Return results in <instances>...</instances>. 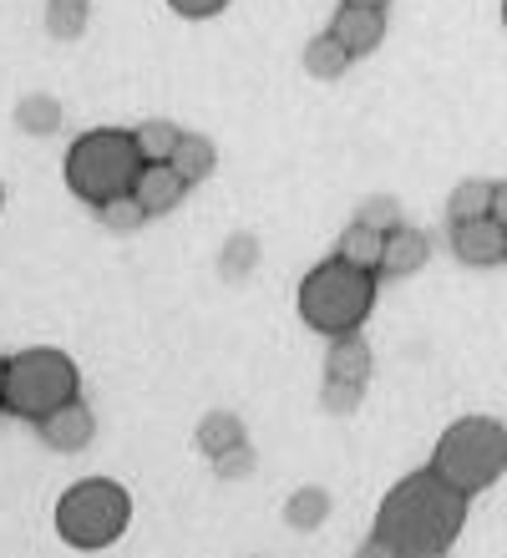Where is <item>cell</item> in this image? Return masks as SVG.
Wrapping results in <instances>:
<instances>
[{
	"instance_id": "6da1fadb",
	"label": "cell",
	"mask_w": 507,
	"mask_h": 558,
	"mask_svg": "<svg viewBox=\"0 0 507 558\" xmlns=\"http://www.w3.org/2000/svg\"><path fill=\"white\" fill-rule=\"evenodd\" d=\"M467 502L472 493L451 487L436 468L411 472L381 498L376 508V529L365 554L381 558H442L451 554V544L467 529Z\"/></svg>"
},
{
	"instance_id": "7a4b0ae2",
	"label": "cell",
	"mask_w": 507,
	"mask_h": 558,
	"mask_svg": "<svg viewBox=\"0 0 507 558\" xmlns=\"http://www.w3.org/2000/svg\"><path fill=\"white\" fill-rule=\"evenodd\" d=\"M376 269H361L350 259H325L300 279V320L319 336H350L376 310Z\"/></svg>"
},
{
	"instance_id": "3957f363",
	"label": "cell",
	"mask_w": 507,
	"mask_h": 558,
	"mask_svg": "<svg viewBox=\"0 0 507 558\" xmlns=\"http://www.w3.org/2000/svg\"><path fill=\"white\" fill-rule=\"evenodd\" d=\"M143 147L128 128H97V133H82L67 153V189L82 198V204L101 208L107 198H122L132 193L137 173H143Z\"/></svg>"
},
{
	"instance_id": "277c9868",
	"label": "cell",
	"mask_w": 507,
	"mask_h": 558,
	"mask_svg": "<svg viewBox=\"0 0 507 558\" xmlns=\"http://www.w3.org/2000/svg\"><path fill=\"white\" fill-rule=\"evenodd\" d=\"M432 468L462 493H487L507 472V426L497 416H457L436 437Z\"/></svg>"
},
{
	"instance_id": "5b68a950",
	"label": "cell",
	"mask_w": 507,
	"mask_h": 558,
	"mask_svg": "<svg viewBox=\"0 0 507 558\" xmlns=\"http://www.w3.org/2000/svg\"><path fill=\"white\" fill-rule=\"evenodd\" d=\"M132 523V493L112 477H87V483H72L57 502V533L82 554H97V548L117 544Z\"/></svg>"
},
{
	"instance_id": "8992f818",
	"label": "cell",
	"mask_w": 507,
	"mask_h": 558,
	"mask_svg": "<svg viewBox=\"0 0 507 558\" xmlns=\"http://www.w3.org/2000/svg\"><path fill=\"white\" fill-rule=\"evenodd\" d=\"M76 391H82L76 361L61 351H46V345L11 355V366H5V412L26 416V422L51 416L57 407L76 401Z\"/></svg>"
},
{
	"instance_id": "52a82bcc",
	"label": "cell",
	"mask_w": 507,
	"mask_h": 558,
	"mask_svg": "<svg viewBox=\"0 0 507 558\" xmlns=\"http://www.w3.org/2000/svg\"><path fill=\"white\" fill-rule=\"evenodd\" d=\"M451 254L472 269H487V265H507V223L482 214V219H462L451 223Z\"/></svg>"
},
{
	"instance_id": "ba28073f",
	"label": "cell",
	"mask_w": 507,
	"mask_h": 558,
	"mask_svg": "<svg viewBox=\"0 0 507 558\" xmlns=\"http://www.w3.org/2000/svg\"><path fill=\"white\" fill-rule=\"evenodd\" d=\"M330 36L346 46L350 57H371L381 46V36H386V11L381 5H350V0H340V11L330 15Z\"/></svg>"
},
{
	"instance_id": "9c48e42d",
	"label": "cell",
	"mask_w": 507,
	"mask_h": 558,
	"mask_svg": "<svg viewBox=\"0 0 507 558\" xmlns=\"http://www.w3.org/2000/svg\"><path fill=\"white\" fill-rule=\"evenodd\" d=\"M132 193H137V204L147 208V219H158V214H173V208L183 204L189 178L178 173L173 162H143V173H137Z\"/></svg>"
},
{
	"instance_id": "30bf717a",
	"label": "cell",
	"mask_w": 507,
	"mask_h": 558,
	"mask_svg": "<svg viewBox=\"0 0 507 558\" xmlns=\"http://www.w3.org/2000/svg\"><path fill=\"white\" fill-rule=\"evenodd\" d=\"M36 432H41V441L51 447V452H82V447L92 441V432H97V422H92V407L67 401V407H57L51 416H41Z\"/></svg>"
},
{
	"instance_id": "8fae6325",
	"label": "cell",
	"mask_w": 507,
	"mask_h": 558,
	"mask_svg": "<svg viewBox=\"0 0 507 558\" xmlns=\"http://www.w3.org/2000/svg\"><path fill=\"white\" fill-rule=\"evenodd\" d=\"M432 259V239L421 234V229H406V223H396L391 234H386V250H381V279H406L417 275L421 265Z\"/></svg>"
},
{
	"instance_id": "7c38bea8",
	"label": "cell",
	"mask_w": 507,
	"mask_h": 558,
	"mask_svg": "<svg viewBox=\"0 0 507 558\" xmlns=\"http://www.w3.org/2000/svg\"><path fill=\"white\" fill-rule=\"evenodd\" d=\"M325 376L330 381H371V345H365L355 330L350 336H330V355H325Z\"/></svg>"
},
{
	"instance_id": "4fadbf2b",
	"label": "cell",
	"mask_w": 507,
	"mask_h": 558,
	"mask_svg": "<svg viewBox=\"0 0 507 558\" xmlns=\"http://www.w3.org/2000/svg\"><path fill=\"white\" fill-rule=\"evenodd\" d=\"M168 162H173L178 173L189 178V189H193V183H203V178H214L218 153H214V143H208V137L183 133V137H178V147H173V158H168Z\"/></svg>"
},
{
	"instance_id": "5bb4252c",
	"label": "cell",
	"mask_w": 507,
	"mask_h": 558,
	"mask_svg": "<svg viewBox=\"0 0 507 558\" xmlns=\"http://www.w3.org/2000/svg\"><path fill=\"white\" fill-rule=\"evenodd\" d=\"M381 250H386V234L381 229H371V223H350L346 234H340V244H335V254L340 259H350V265L361 269H381Z\"/></svg>"
},
{
	"instance_id": "9a60e30c",
	"label": "cell",
	"mask_w": 507,
	"mask_h": 558,
	"mask_svg": "<svg viewBox=\"0 0 507 558\" xmlns=\"http://www.w3.org/2000/svg\"><path fill=\"white\" fill-rule=\"evenodd\" d=\"M193 437H198V452L214 462L218 452H229V447H239V441H244V422H239L233 412H208L198 422V432H193Z\"/></svg>"
},
{
	"instance_id": "2e32d148",
	"label": "cell",
	"mask_w": 507,
	"mask_h": 558,
	"mask_svg": "<svg viewBox=\"0 0 507 558\" xmlns=\"http://www.w3.org/2000/svg\"><path fill=\"white\" fill-rule=\"evenodd\" d=\"M350 51L340 41H335L330 31H325V36H315V41L304 46V72L310 76H319V82H335V76H346V66H350Z\"/></svg>"
},
{
	"instance_id": "e0dca14e",
	"label": "cell",
	"mask_w": 507,
	"mask_h": 558,
	"mask_svg": "<svg viewBox=\"0 0 507 558\" xmlns=\"http://www.w3.org/2000/svg\"><path fill=\"white\" fill-rule=\"evenodd\" d=\"M15 128H21V133H31V137L57 133V128H61L57 97H46V92H31V97H21V102H15Z\"/></svg>"
},
{
	"instance_id": "ac0fdd59",
	"label": "cell",
	"mask_w": 507,
	"mask_h": 558,
	"mask_svg": "<svg viewBox=\"0 0 507 558\" xmlns=\"http://www.w3.org/2000/svg\"><path fill=\"white\" fill-rule=\"evenodd\" d=\"M482 214H493V183L487 178H467L457 183L447 198V219L462 223V219H482Z\"/></svg>"
},
{
	"instance_id": "d6986e66",
	"label": "cell",
	"mask_w": 507,
	"mask_h": 558,
	"mask_svg": "<svg viewBox=\"0 0 507 558\" xmlns=\"http://www.w3.org/2000/svg\"><path fill=\"white\" fill-rule=\"evenodd\" d=\"M330 513V498H325V487H300L290 502H285V523L300 533H315Z\"/></svg>"
},
{
	"instance_id": "ffe728a7",
	"label": "cell",
	"mask_w": 507,
	"mask_h": 558,
	"mask_svg": "<svg viewBox=\"0 0 507 558\" xmlns=\"http://www.w3.org/2000/svg\"><path fill=\"white\" fill-rule=\"evenodd\" d=\"M92 0H46V31L61 36V41H76L87 31Z\"/></svg>"
},
{
	"instance_id": "44dd1931",
	"label": "cell",
	"mask_w": 507,
	"mask_h": 558,
	"mask_svg": "<svg viewBox=\"0 0 507 558\" xmlns=\"http://www.w3.org/2000/svg\"><path fill=\"white\" fill-rule=\"evenodd\" d=\"M132 137H137V147H143V158H147V162H168L183 133H178L173 122L153 118V122H143V128H132Z\"/></svg>"
},
{
	"instance_id": "7402d4cb",
	"label": "cell",
	"mask_w": 507,
	"mask_h": 558,
	"mask_svg": "<svg viewBox=\"0 0 507 558\" xmlns=\"http://www.w3.org/2000/svg\"><path fill=\"white\" fill-rule=\"evenodd\" d=\"M97 219L107 223L112 234H132V229L147 219V208L137 204V193H122V198H107V204L97 208Z\"/></svg>"
},
{
	"instance_id": "603a6c76",
	"label": "cell",
	"mask_w": 507,
	"mask_h": 558,
	"mask_svg": "<svg viewBox=\"0 0 507 558\" xmlns=\"http://www.w3.org/2000/svg\"><path fill=\"white\" fill-rule=\"evenodd\" d=\"M361 397H365V386H355V381H330V376H325V412L330 416H350L355 412V407H361Z\"/></svg>"
},
{
	"instance_id": "cb8c5ba5",
	"label": "cell",
	"mask_w": 507,
	"mask_h": 558,
	"mask_svg": "<svg viewBox=\"0 0 507 558\" xmlns=\"http://www.w3.org/2000/svg\"><path fill=\"white\" fill-rule=\"evenodd\" d=\"M355 219L371 223V229H381V234H391L396 223H401V204H396V198H365Z\"/></svg>"
},
{
	"instance_id": "d4e9b609",
	"label": "cell",
	"mask_w": 507,
	"mask_h": 558,
	"mask_svg": "<svg viewBox=\"0 0 507 558\" xmlns=\"http://www.w3.org/2000/svg\"><path fill=\"white\" fill-rule=\"evenodd\" d=\"M214 472L218 477H249L254 472V447L249 441H239V447H229V452L214 457Z\"/></svg>"
},
{
	"instance_id": "484cf974",
	"label": "cell",
	"mask_w": 507,
	"mask_h": 558,
	"mask_svg": "<svg viewBox=\"0 0 507 558\" xmlns=\"http://www.w3.org/2000/svg\"><path fill=\"white\" fill-rule=\"evenodd\" d=\"M168 5H173L183 21H208V15H218L229 0H168Z\"/></svg>"
},
{
	"instance_id": "4316f807",
	"label": "cell",
	"mask_w": 507,
	"mask_h": 558,
	"mask_svg": "<svg viewBox=\"0 0 507 558\" xmlns=\"http://www.w3.org/2000/svg\"><path fill=\"white\" fill-rule=\"evenodd\" d=\"M493 219L507 223V183H493Z\"/></svg>"
},
{
	"instance_id": "83f0119b",
	"label": "cell",
	"mask_w": 507,
	"mask_h": 558,
	"mask_svg": "<svg viewBox=\"0 0 507 558\" xmlns=\"http://www.w3.org/2000/svg\"><path fill=\"white\" fill-rule=\"evenodd\" d=\"M5 366H11V361H0V407H5Z\"/></svg>"
},
{
	"instance_id": "f1b7e54d",
	"label": "cell",
	"mask_w": 507,
	"mask_h": 558,
	"mask_svg": "<svg viewBox=\"0 0 507 558\" xmlns=\"http://www.w3.org/2000/svg\"><path fill=\"white\" fill-rule=\"evenodd\" d=\"M350 5H381V11H386V5H391V0H350Z\"/></svg>"
},
{
	"instance_id": "f546056e",
	"label": "cell",
	"mask_w": 507,
	"mask_h": 558,
	"mask_svg": "<svg viewBox=\"0 0 507 558\" xmlns=\"http://www.w3.org/2000/svg\"><path fill=\"white\" fill-rule=\"evenodd\" d=\"M503 26H507V0H503Z\"/></svg>"
},
{
	"instance_id": "4dcf8cb0",
	"label": "cell",
	"mask_w": 507,
	"mask_h": 558,
	"mask_svg": "<svg viewBox=\"0 0 507 558\" xmlns=\"http://www.w3.org/2000/svg\"><path fill=\"white\" fill-rule=\"evenodd\" d=\"M0 204H5V193H0Z\"/></svg>"
}]
</instances>
